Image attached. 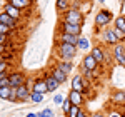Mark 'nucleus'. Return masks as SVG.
Returning a JSON list of instances; mask_svg holds the SVG:
<instances>
[{
  "instance_id": "obj_2",
  "label": "nucleus",
  "mask_w": 125,
  "mask_h": 117,
  "mask_svg": "<svg viewBox=\"0 0 125 117\" xmlns=\"http://www.w3.org/2000/svg\"><path fill=\"white\" fill-rule=\"evenodd\" d=\"M62 20L67 22V23H73V25H83V22H85V15H83L80 10L70 9V10H67V12L63 13Z\"/></svg>"
},
{
  "instance_id": "obj_33",
  "label": "nucleus",
  "mask_w": 125,
  "mask_h": 117,
  "mask_svg": "<svg viewBox=\"0 0 125 117\" xmlns=\"http://www.w3.org/2000/svg\"><path fill=\"white\" fill-rule=\"evenodd\" d=\"M7 40H9V35L0 34V45H7Z\"/></svg>"
},
{
  "instance_id": "obj_25",
  "label": "nucleus",
  "mask_w": 125,
  "mask_h": 117,
  "mask_svg": "<svg viewBox=\"0 0 125 117\" xmlns=\"http://www.w3.org/2000/svg\"><path fill=\"white\" fill-rule=\"evenodd\" d=\"M30 100L33 104H40L43 100V94H39V92H30Z\"/></svg>"
},
{
  "instance_id": "obj_4",
  "label": "nucleus",
  "mask_w": 125,
  "mask_h": 117,
  "mask_svg": "<svg viewBox=\"0 0 125 117\" xmlns=\"http://www.w3.org/2000/svg\"><path fill=\"white\" fill-rule=\"evenodd\" d=\"M114 19V15H112V12L107 9H102L97 12V17H95V27H98V29H102V27H107Z\"/></svg>"
},
{
  "instance_id": "obj_31",
  "label": "nucleus",
  "mask_w": 125,
  "mask_h": 117,
  "mask_svg": "<svg viewBox=\"0 0 125 117\" xmlns=\"http://www.w3.org/2000/svg\"><path fill=\"white\" fill-rule=\"evenodd\" d=\"M114 32H115V35L118 37V40H120V42H125V34L122 32V30H118L117 27H114Z\"/></svg>"
},
{
  "instance_id": "obj_41",
  "label": "nucleus",
  "mask_w": 125,
  "mask_h": 117,
  "mask_svg": "<svg viewBox=\"0 0 125 117\" xmlns=\"http://www.w3.org/2000/svg\"><path fill=\"white\" fill-rule=\"evenodd\" d=\"M68 2H72V0H68Z\"/></svg>"
},
{
  "instance_id": "obj_20",
  "label": "nucleus",
  "mask_w": 125,
  "mask_h": 117,
  "mask_svg": "<svg viewBox=\"0 0 125 117\" xmlns=\"http://www.w3.org/2000/svg\"><path fill=\"white\" fill-rule=\"evenodd\" d=\"M10 5H13V7H17L19 10H25V9H30V5H32V2L33 0H7Z\"/></svg>"
},
{
  "instance_id": "obj_38",
  "label": "nucleus",
  "mask_w": 125,
  "mask_h": 117,
  "mask_svg": "<svg viewBox=\"0 0 125 117\" xmlns=\"http://www.w3.org/2000/svg\"><path fill=\"white\" fill-rule=\"evenodd\" d=\"M25 117H39V114H33V112H30V114H27Z\"/></svg>"
},
{
  "instance_id": "obj_17",
  "label": "nucleus",
  "mask_w": 125,
  "mask_h": 117,
  "mask_svg": "<svg viewBox=\"0 0 125 117\" xmlns=\"http://www.w3.org/2000/svg\"><path fill=\"white\" fill-rule=\"evenodd\" d=\"M3 12H5V13H9L10 17H13L15 20L22 19V10H19L17 7H13V5H10L9 2L3 5Z\"/></svg>"
},
{
  "instance_id": "obj_3",
  "label": "nucleus",
  "mask_w": 125,
  "mask_h": 117,
  "mask_svg": "<svg viewBox=\"0 0 125 117\" xmlns=\"http://www.w3.org/2000/svg\"><path fill=\"white\" fill-rule=\"evenodd\" d=\"M90 87V82H88V79H85L82 74H77V75H73L72 79V84H70V90H77V92H85L87 89Z\"/></svg>"
},
{
  "instance_id": "obj_26",
  "label": "nucleus",
  "mask_w": 125,
  "mask_h": 117,
  "mask_svg": "<svg viewBox=\"0 0 125 117\" xmlns=\"http://www.w3.org/2000/svg\"><path fill=\"white\" fill-rule=\"evenodd\" d=\"M115 27H117L118 30H122V32L125 34V19H124V15H122V17H117V19H115Z\"/></svg>"
},
{
  "instance_id": "obj_14",
  "label": "nucleus",
  "mask_w": 125,
  "mask_h": 117,
  "mask_svg": "<svg viewBox=\"0 0 125 117\" xmlns=\"http://www.w3.org/2000/svg\"><path fill=\"white\" fill-rule=\"evenodd\" d=\"M32 92H39V94H47L48 92V87H47V82H45V79H37L33 84H32Z\"/></svg>"
},
{
  "instance_id": "obj_6",
  "label": "nucleus",
  "mask_w": 125,
  "mask_h": 117,
  "mask_svg": "<svg viewBox=\"0 0 125 117\" xmlns=\"http://www.w3.org/2000/svg\"><path fill=\"white\" fill-rule=\"evenodd\" d=\"M9 82H10V87L17 89L23 84H27V75L22 74V72H10L9 74Z\"/></svg>"
},
{
  "instance_id": "obj_1",
  "label": "nucleus",
  "mask_w": 125,
  "mask_h": 117,
  "mask_svg": "<svg viewBox=\"0 0 125 117\" xmlns=\"http://www.w3.org/2000/svg\"><path fill=\"white\" fill-rule=\"evenodd\" d=\"M77 45H72V44H63V42H57V54L60 60H68L72 62V58L75 57L77 54Z\"/></svg>"
},
{
  "instance_id": "obj_21",
  "label": "nucleus",
  "mask_w": 125,
  "mask_h": 117,
  "mask_svg": "<svg viewBox=\"0 0 125 117\" xmlns=\"http://www.w3.org/2000/svg\"><path fill=\"white\" fill-rule=\"evenodd\" d=\"M57 67L58 69H62V70H63V72H65V74H70V72H72V69H73V65H72V62H68V60H58L57 62Z\"/></svg>"
},
{
  "instance_id": "obj_27",
  "label": "nucleus",
  "mask_w": 125,
  "mask_h": 117,
  "mask_svg": "<svg viewBox=\"0 0 125 117\" xmlns=\"http://www.w3.org/2000/svg\"><path fill=\"white\" fill-rule=\"evenodd\" d=\"M72 105H73V104H72V102H70V99H65V100H63V104H62V110H63V114H67L68 110H70V107H72Z\"/></svg>"
},
{
  "instance_id": "obj_29",
  "label": "nucleus",
  "mask_w": 125,
  "mask_h": 117,
  "mask_svg": "<svg viewBox=\"0 0 125 117\" xmlns=\"http://www.w3.org/2000/svg\"><path fill=\"white\" fill-rule=\"evenodd\" d=\"M10 32H12V29H10L9 25H5V23H2V22H0V34L10 35Z\"/></svg>"
},
{
  "instance_id": "obj_23",
  "label": "nucleus",
  "mask_w": 125,
  "mask_h": 117,
  "mask_svg": "<svg viewBox=\"0 0 125 117\" xmlns=\"http://www.w3.org/2000/svg\"><path fill=\"white\" fill-rule=\"evenodd\" d=\"M80 110H82V107H78V105H72V107H70V110L65 114V117H78Z\"/></svg>"
},
{
  "instance_id": "obj_8",
  "label": "nucleus",
  "mask_w": 125,
  "mask_h": 117,
  "mask_svg": "<svg viewBox=\"0 0 125 117\" xmlns=\"http://www.w3.org/2000/svg\"><path fill=\"white\" fill-rule=\"evenodd\" d=\"M30 92H32L30 85L23 84V85L15 89V99L17 100H30Z\"/></svg>"
},
{
  "instance_id": "obj_40",
  "label": "nucleus",
  "mask_w": 125,
  "mask_h": 117,
  "mask_svg": "<svg viewBox=\"0 0 125 117\" xmlns=\"http://www.w3.org/2000/svg\"><path fill=\"white\" fill-rule=\"evenodd\" d=\"M104 2H105V0H100V3H104Z\"/></svg>"
},
{
  "instance_id": "obj_28",
  "label": "nucleus",
  "mask_w": 125,
  "mask_h": 117,
  "mask_svg": "<svg viewBox=\"0 0 125 117\" xmlns=\"http://www.w3.org/2000/svg\"><path fill=\"white\" fill-rule=\"evenodd\" d=\"M39 117H55L52 109H43L42 112H39Z\"/></svg>"
},
{
  "instance_id": "obj_18",
  "label": "nucleus",
  "mask_w": 125,
  "mask_h": 117,
  "mask_svg": "<svg viewBox=\"0 0 125 117\" xmlns=\"http://www.w3.org/2000/svg\"><path fill=\"white\" fill-rule=\"evenodd\" d=\"M0 22L5 23V25H9L10 29L13 30L15 27H17V22H19V20H15L13 17H10L9 13H5V12H0Z\"/></svg>"
},
{
  "instance_id": "obj_19",
  "label": "nucleus",
  "mask_w": 125,
  "mask_h": 117,
  "mask_svg": "<svg viewBox=\"0 0 125 117\" xmlns=\"http://www.w3.org/2000/svg\"><path fill=\"white\" fill-rule=\"evenodd\" d=\"M50 74H52L53 77L57 79V82H58V84H65V82H67V74H65V72H63L62 69H58L57 65H55V67L50 70Z\"/></svg>"
},
{
  "instance_id": "obj_36",
  "label": "nucleus",
  "mask_w": 125,
  "mask_h": 117,
  "mask_svg": "<svg viewBox=\"0 0 125 117\" xmlns=\"http://www.w3.org/2000/svg\"><path fill=\"white\" fill-rule=\"evenodd\" d=\"M5 50H7V45H0V57L5 54Z\"/></svg>"
},
{
  "instance_id": "obj_35",
  "label": "nucleus",
  "mask_w": 125,
  "mask_h": 117,
  "mask_svg": "<svg viewBox=\"0 0 125 117\" xmlns=\"http://www.w3.org/2000/svg\"><path fill=\"white\" fill-rule=\"evenodd\" d=\"M78 117H92V114H88V112H85V110H80Z\"/></svg>"
},
{
  "instance_id": "obj_37",
  "label": "nucleus",
  "mask_w": 125,
  "mask_h": 117,
  "mask_svg": "<svg viewBox=\"0 0 125 117\" xmlns=\"http://www.w3.org/2000/svg\"><path fill=\"white\" fill-rule=\"evenodd\" d=\"M92 117H107V116H105V114H102V112H94Z\"/></svg>"
},
{
  "instance_id": "obj_11",
  "label": "nucleus",
  "mask_w": 125,
  "mask_h": 117,
  "mask_svg": "<svg viewBox=\"0 0 125 117\" xmlns=\"http://www.w3.org/2000/svg\"><path fill=\"white\" fill-rule=\"evenodd\" d=\"M68 99H70V102L73 105H78V107H82L85 104V95L82 92H77V90H70L68 92Z\"/></svg>"
},
{
  "instance_id": "obj_30",
  "label": "nucleus",
  "mask_w": 125,
  "mask_h": 117,
  "mask_svg": "<svg viewBox=\"0 0 125 117\" xmlns=\"http://www.w3.org/2000/svg\"><path fill=\"white\" fill-rule=\"evenodd\" d=\"M7 70H9V62L0 57V74H2V72H7Z\"/></svg>"
},
{
  "instance_id": "obj_15",
  "label": "nucleus",
  "mask_w": 125,
  "mask_h": 117,
  "mask_svg": "<svg viewBox=\"0 0 125 117\" xmlns=\"http://www.w3.org/2000/svg\"><path fill=\"white\" fill-rule=\"evenodd\" d=\"M90 54L94 55V58H95L98 64H104V62H105V50H104V47L95 45V47H92Z\"/></svg>"
},
{
  "instance_id": "obj_13",
  "label": "nucleus",
  "mask_w": 125,
  "mask_h": 117,
  "mask_svg": "<svg viewBox=\"0 0 125 117\" xmlns=\"http://www.w3.org/2000/svg\"><path fill=\"white\" fill-rule=\"evenodd\" d=\"M102 35H104V40H105L107 45H117L120 40H118V37L115 35V32H114V29H107L102 32Z\"/></svg>"
},
{
  "instance_id": "obj_12",
  "label": "nucleus",
  "mask_w": 125,
  "mask_h": 117,
  "mask_svg": "<svg viewBox=\"0 0 125 117\" xmlns=\"http://www.w3.org/2000/svg\"><path fill=\"white\" fill-rule=\"evenodd\" d=\"M110 102L114 105H117V107L125 105V90H114L112 92V97H110Z\"/></svg>"
},
{
  "instance_id": "obj_22",
  "label": "nucleus",
  "mask_w": 125,
  "mask_h": 117,
  "mask_svg": "<svg viewBox=\"0 0 125 117\" xmlns=\"http://www.w3.org/2000/svg\"><path fill=\"white\" fill-rule=\"evenodd\" d=\"M70 7H72V5H70L68 0H57V10L58 12H63V13H65L67 10H70Z\"/></svg>"
},
{
  "instance_id": "obj_9",
  "label": "nucleus",
  "mask_w": 125,
  "mask_h": 117,
  "mask_svg": "<svg viewBox=\"0 0 125 117\" xmlns=\"http://www.w3.org/2000/svg\"><path fill=\"white\" fill-rule=\"evenodd\" d=\"M57 42H63V44H72V45H77L78 44V35H72V34H65V32H58L57 34Z\"/></svg>"
},
{
  "instance_id": "obj_10",
  "label": "nucleus",
  "mask_w": 125,
  "mask_h": 117,
  "mask_svg": "<svg viewBox=\"0 0 125 117\" xmlns=\"http://www.w3.org/2000/svg\"><path fill=\"white\" fill-rule=\"evenodd\" d=\"M80 67H85V69H88V70H92V72H95L97 69L100 67V64L94 58L92 54H87L85 57H83V60H82V65H80Z\"/></svg>"
},
{
  "instance_id": "obj_42",
  "label": "nucleus",
  "mask_w": 125,
  "mask_h": 117,
  "mask_svg": "<svg viewBox=\"0 0 125 117\" xmlns=\"http://www.w3.org/2000/svg\"><path fill=\"white\" fill-rule=\"evenodd\" d=\"M124 19H125V15H124Z\"/></svg>"
},
{
  "instance_id": "obj_34",
  "label": "nucleus",
  "mask_w": 125,
  "mask_h": 117,
  "mask_svg": "<svg viewBox=\"0 0 125 117\" xmlns=\"http://www.w3.org/2000/svg\"><path fill=\"white\" fill-rule=\"evenodd\" d=\"M108 117H124V116H122V112H120V110H112Z\"/></svg>"
},
{
  "instance_id": "obj_39",
  "label": "nucleus",
  "mask_w": 125,
  "mask_h": 117,
  "mask_svg": "<svg viewBox=\"0 0 125 117\" xmlns=\"http://www.w3.org/2000/svg\"><path fill=\"white\" fill-rule=\"evenodd\" d=\"M120 112H122V116L125 117V105H122V107H120Z\"/></svg>"
},
{
  "instance_id": "obj_24",
  "label": "nucleus",
  "mask_w": 125,
  "mask_h": 117,
  "mask_svg": "<svg viewBox=\"0 0 125 117\" xmlns=\"http://www.w3.org/2000/svg\"><path fill=\"white\" fill-rule=\"evenodd\" d=\"M77 47H78L80 50H87L88 47H90V44H88V39H85V37H82V35H80V39H78Z\"/></svg>"
},
{
  "instance_id": "obj_32",
  "label": "nucleus",
  "mask_w": 125,
  "mask_h": 117,
  "mask_svg": "<svg viewBox=\"0 0 125 117\" xmlns=\"http://www.w3.org/2000/svg\"><path fill=\"white\" fill-rule=\"evenodd\" d=\"M63 100H65V99H63V95L57 94V95L53 97V104H55V105H62V104H63Z\"/></svg>"
},
{
  "instance_id": "obj_16",
  "label": "nucleus",
  "mask_w": 125,
  "mask_h": 117,
  "mask_svg": "<svg viewBox=\"0 0 125 117\" xmlns=\"http://www.w3.org/2000/svg\"><path fill=\"white\" fill-rule=\"evenodd\" d=\"M43 79H45V82H47L48 92H55V90L58 89V85H60V84L57 82V79L53 77V75H52L50 72H47V74H43Z\"/></svg>"
},
{
  "instance_id": "obj_7",
  "label": "nucleus",
  "mask_w": 125,
  "mask_h": 117,
  "mask_svg": "<svg viewBox=\"0 0 125 117\" xmlns=\"http://www.w3.org/2000/svg\"><path fill=\"white\" fill-rule=\"evenodd\" d=\"M58 32H65V34H72V35H82V25H73V23H67V22H60L58 25Z\"/></svg>"
},
{
  "instance_id": "obj_5",
  "label": "nucleus",
  "mask_w": 125,
  "mask_h": 117,
  "mask_svg": "<svg viewBox=\"0 0 125 117\" xmlns=\"http://www.w3.org/2000/svg\"><path fill=\"white\" fill-rule=\"evenodd\" d=\"M112 54H114V60H115V64L124 65V67H125V42H118L117 45H114Z\"/></svg>"
}]
</instances>
